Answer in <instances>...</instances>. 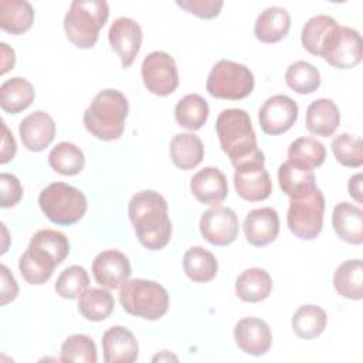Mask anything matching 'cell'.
Returning <instances> with one entry per match:
<instances>
[{
    "label": "cell",
    "mask_w": 363,
    "mask_h": 363,
    "mask_svg": "<svg viewBox=\"0 0 363 363\" xmlns=\"http://www.w3.org/2000/svg\"><path fill=\"white\" fill-rule=\"evenodd\" d=\"M34 86L26 78L14 77L0 86V106L7 113H18L34 101Z\"/></svg>",
    "instance_id": "obj_29"
},
{
    "label": "cell",
    "mask_w": 363,
    "mask_h": 363,
    "mask_svg": "<svg viewBox=\"0 0 363 363\" xmlns=\"http://www.w3.org/2000/svg\"><path fill=\"white\" fill-rule=\"evenodd\" d=\"M89 277L84 267L81 265H71L67 267L55 282V292L64 299H75L88 289Z\"/></svg>",
    "instance_id": "obj_40"
},
{
    "label": "cell",
    "mask_w": 363,
    "mask_h": 363,
    "mask_svg": "<svg viewBox=\"0 0 363 363\" xmlns=\"http://www.w3.org/2000/svg\"><path fill=\"white\" fill-rule=\"evenodd\" d=\"M20 138L30 152L44 150L55 136V122L44 111H35L27 115L18 126Z\"/></svg>",
    "instance_id": "obj_21"
},
{
    "label": "cell",
    "mask_w": 363,
    "mask_h": 363,
    "mask_svg": "<svg viewBox=\"0 0 363 363\" xmlns=\"http://www.w3.org/2000/svg\"><path fill=\"white\" fill-rule=\"evenodd\" d=\"M176 4L190 14L210 20L220 14L224 3L221 0H177Z\"/></svg>",
    "instance_id": "obj_43"
},
{
    "label": "cell",
    "mask_w": 363,
    "mask_h": 363,
    "mask_svg": "<svg viewBox=\"0 0 363 363\" xmlns=\"http://www.w3.org/2000/svg\"><path fill=\"white\" fill-rule=\"evenodd\" d=\"M23 199V187L20 180L10 173L0 174V206L9 208Z\"/></svg>",
    "instance_id": "obj_44"
},
{
    "label": "cell",
    "mask_w": 363,
    "mask_h": 363,
    "mask_svg": "<svg viewBox=\"0 0 363 363\" xmlns=\"http://www.w3.org/2000/svg\"><path fill=\"white\" fill-rule=\"evenodd\" d=\"M102 352L106 363H133L139 357V345L125 326H112L102 335Z\"/></svg>",
    "instance_id": "obj_19"
},
{
    "label": "cell",
    "mask_w": 363,
    "mask_h": 363,
    "mask_svg": "<svg viewBox=\"0 0 363 363\" xmlns=\"http://www.w3.org/2000/svg\"><path fill=\"white\" fill-rule=\"evenodd\" d=\"M254 84V75L248 67L231 60H220L207 77L206 89L214 98L238 101L252 92Z\"/></svg>",
    "instance_id": "obj_7"
},
{
    "label": "cell",
    "mask_w": 363,
    "mask_h": 363,
    "mask_svg": "<svg viewBox=\"0 0 363 363\" xmlns=\"http://www.w3.org/2000/svg\"><path fill=\"white\" fill-rule=\"evenodd\" d=\"M119 302L129 315L157 320L169 309V294L155 281L128 279L121 285Z\"/></svg>",
    "instance_id": "obj_5"
},
{
    "label": "cell",
    "mask_w": 363,
    "mask_h": 363,
    "mask_svg": "<svg viewBox=\"0 0 363 363\" xmlns=\"http://www.w3.org/2000/svg\"><path fill=\"white\" fill-rule=\"evenodd\" d=\"M0 48H1V55H3L0 74L4 75L7 71L13 69L14 62H16V54H14V50L10 48L6 43H1V44H0Z\"/></svg>",
    "instance_id": "obj_47"
},
{
    "label": "cell",
    "mask_w": 363,
    "mask_h": 363,
    "mask_svg": "<svg viewBox=\"0 0 363 363\" xmlns=\"http://www.w3.org/2000/svg\"><path fill=\"white\" fill-rule=\"evenodd\" d=\"M58 265L52 255L33 244L28 245L18 261V269L23 278L31 285H43L47 282Z\"/></svg>",
    "instance_id": "obj_22"
},
{
    "label": "cell",
    "mask_w": 363,
    "mask_h": 363,
    "mask_svg": "<svg viewBox=\"0 0 363 363\" xmlns=\"http://www.w3.org/2000/svg\"><path fill=\"white\" fill-rule=\"evenodd\" d=\"M30 244L37 245L47 251L50 255H52L58 264H61L69 254V242L68 238L57 230L44 228L37 231L31 240Z\"/></svg>",
    "instance_id": "obj_42"
},
{
    "label": "cell",
    "mask_w": 363,
    "mask_h": 363,
    "mask_svg": "<svg viewBox=\"0 0 363 363\" xmlns=\"http://www.w3.org/2000/svg\"><path fill=\"white\" fill-rule=\"evenodd\" d=\"M142 28L130 17L116 18L108 31V38L112 50L119 55L122 68H129L142 45Z\"/></svg>",
    "instance_id": "obj_13"
},
{
    "label": "cell",
    "mask_w": 363,
    "mask_h": 363,
    "mask_svg": "<svg viewBox=\"0 0 363 363\" xmlns=\"http://www.w3.org/2000/svg\"><path fill=\"white\" fill-rule=\"evenodd\" d=\"M247 241L254 247H264L275 241L279 233V216L272 207L251 210L242 224Z\"/></svg>",
    "instance_id": "obj_18"
},
{
    "label": "cell",
    "mask_w": 363,
    "mask_h": 363,
    "mask_svg": "<svg viewBox=\"0 0 363 363\" xmlns=\"http://www.w3.org/2000/svg\"><path fill=\"white\" fill-rule=\"evenodd\" d=\"M62 362H79V363H95L98 360L96 346L94 340L82 333L71 335L65 339L61 346Z\"/></svg>",
    "instance_id": "obj_41"
},
{
    "label": "cell",
    "mask_w": 363,
    "mask_h": 363,
    "mask_svg": "<svg viewBox=\"0 0 363 363\" xmlns=\"http://www.w3.org/2000/svg\"><path fill=\"white\" fill-rule=\"evenodd\" d=\"M347 190L352 199H354L357 203H362V173H357L349 179Z\"/></svg>",
    "instance_id": "obj_48"
},
{
    "label": "cell",
    "mask_w": 363,
    "mask_h": 363,
    "mask_svg": "<svg viewBox=\"0 0 363 363\" xmlns=\"http://www.w3.org/2000/svg\"><path fill=\"white\" fill-rule=\"evenodd\" d=\"M291 28L289 13L279 6L267 7L255 20L254 34L257 40L265 44H274L286 37Z\"/></svg>",
    "instance_id": "obj_24"
},
{
    "label": "cell",
    "mask_w": 363,
    "mask_h": 363,
    "mask_svg": "<svg viewBox=\"0 0 363 363\" xmlns=\"http://www.w3.org/2000/svg\"><path fill=\"white\" fill-rule=\"evenodd\" d=\"M296 119V102L282 94L269 96L258 111V121L262 132L272 136L289 130Z\"/></svg>",
    "instance_id": "obj_11"
},
{
    "label": "cell",
    "mask_w": 363,
    "mask_h": 363,
    "mask_svg": "<svg viewBox=\"0 0 363 363\" xmlns=\"http://www.w3.org/2000/svg\"><path fill=\"white\" fill-rule=\"evenodd\" d=\"M363 57V41L357 30L340 26L336 40L323 60L339 69L356 67Z\"/></svg>",
    "instance_id": "obj_17"
},
{
    "label": "cell",
    "mask_w": 363,
    "mask_h": 363,
    "mask_svg": "<svg viewBox=\"0 0 363 363\" xmlns=\"http://www.w3.org/2000/svg\"><path fill=\"white\" fill-rule=\"evenodd\" d=\"M48 163L51 169L60 174L75 176L84 169L85 156L77 145L71 142H60L51 149Z\"/></svg>",
    "instance_id": "obj_37"
},
{
    "label": "cell",
    "mask_w": 363,
    "mask_h": 363,
    "mask_svg": "<svg viewBox=\"0 0 363 363\" xmlns=\"http://www.w3.org/2000/svg\"><path fill=\"white\" fill-rule=\"evenodd\" d=\"M190 190L200 203L218 207L228 194V184L220 169L204 167L191 177Z\"/></svg>",
    "instance_id": "obj_20"
},
{
    "label": "cell",
    "mask_w": 363,
    "mask_h": 363,
    "mask_svg": "<svg viewBox=\"0 0 363 363\" xmlns=\"http://www.w3.org/2000/svg\"><path fill=\"white\" fill-rule=\"evenodd\" d=\"M315 182L313 170L295 166L288 160L278 169L279 187L289 199H296L309 193L316 187Z\"/></svg>",
    "instance_id": "obj_30"
},
{
    "label": "cell",
    "mask_w": 363,
    "mask_h": 363,
    "mask_svg": "<svg viewBox=\"0 0 363 363\" xmlns=\"http://www.w3.org/2000/svg\"><path fill=\"white\" fill-rule=\"evenodd\" d=\"M216 132L223 152L234 167L251 160H265L258 149L251 118L244 109H223L216 121Z\"/></svg>",
    "instance_id": "obj_2"
},
{
    "label": "cell",
    "mask_w": 363,
    "mask_h": 363,
    "mask_svg": "<svg viewBox=\"0 0 363 363\" xmlns=\"http://www.w3.org/2000/svg\"><path fill=\"white\" fill-rule=\"evenodd\" d=\"M325 159V145L313 138H298L288 147V162L303 169H316L323 164Z\"/></svg>",
    "instance_id": "obj_34"
},
{
    "label": "cell",
    "mask_w": 363,
    "mask_h": 363,
    "mask_svg": "<svg viewBox=\"0 0 363 363\" xmlns=\"http://www.w3.org/2000/svg\"><path fill=\"white\" fill-rule=\"evenodd\" d=\"M140 68L146 89L155 95L167 96L179 86L176 61L164 51H152L147 54Z\"/></svg>",
    "instance_id": "obj_9"
},
{
    "label": "cell",
    "mask_w": 363,
    "mask_h": 363,
    "mask_svg": "<svg viewBox=\"0 0 363 363\" xmlns=\"http://www.w3.org/2000/svg\"><path fill=\"white\" fill-rule=\"evenodd\" d=\"M1 271V284H0V296H1V305H7L9 302L14 301L17 294H18V285L14 279V277L11 275V272L9 271V268L1 264L0 267Z\"/></svg>",
    "instance_id": "obj_45"
},
{
    "label": "cell",
    "mask_w": 363,
    "mask_h": 363,
    "mask_svg": "<svg viewBox=\"0 0 363 363\" xmlns=\"http://www.w3.org/2000/svg\"><path fill=\"white\" fill-rule=\"evenodd\" d=\"M113 308V296L108 289L104 288H88L79 295L78 299L79 313L91 322L105 320L111 316Z\"/></svg>",
    "instance_id": "obj_32"
},
{
    "label": "cell",
    "mask_w": 363,
    "mask_h": 363,
    "mask_svg": "<svg viewBox=\"0 0 363 363\" xmlns=\"http://www.w3.org/2000/svg\"><path fill=\"white\" fill-rule=\"evenodd\" d=\"M108 17L109 7L104 0L72 1L64 17L67 38L78 48H92Z\"/></svg>",
    "instance_id": "obj_4"
},
{
    "label": "cell",
    "mask_w": 363,
    "mask_h": 363,
    "mask_svg": "<svg viewBox=\"0 0 363 363\" xmlns=\"http://www.w3.org/2000/svg\"><path fill=\"white\" fill-rule=\"evenodd\" d=\"M1 129H3V136H1V150H0V163L6 164L10 160H13L17 146H16V140L11 135V132L9 130L7 125L4 122H1Z\"/></svg>",
    "instance_id": "obj_46"
},
{
    "label": "cell",
    "mask_w": 363,
    "mask_h": 363,
    "mask_svg": "<svg viewBox=\"0 0 363 363\" xmlns=\"http://www.w3.org/2000/svg\"><path fill=\"white\" fill-rule=\"evenodd\" d=\"M128 216L139 242L157 251L167 245L172 237V223L167 214V201L155 190L138 191L128 204Z\"/></svg>",
    "instance_id": "obj_1"
},
{
    "label": "cell",
    "mask_w": 363,
    "mask_h": 363,
    "mask_svg": "<svg viewBox=\"0 0 363 363\" xmlns=\"http://www.w3.org/2000/svg\"><path fill=\"white\" fill-rule=\"evenodd\" d=\"M285 82L296 94L308 95L320 86V74L315 65L301 60L286 68Z\"/></svg>",
    "instance_id": "obj_38"
},
{
    "label": "cell",
    "mask_w": 363,
    "mask_h": 363,
    "mask_svg": "<svg viewBox=\"0 0 363 363\" xmlns=\"http://www.w3.org/2000/svg\"><path fill=\"white\" fill-rule=\"evenodd\" d=\"M363 262L362 259H347L337 265L333 274V286L336 292L347 299H362Z\"/></svg>",
    "instance_id": "obj_31"
},
{
    "label": "cell",
    "mask_w": 363,
    "mask_h": 363,
    "mask_svg": "<svg viewBox=\"0 0 363 363\" xmlns=\"http://www.w3.org/2000/svg\"><path fill=\"white\" fill-rule=\"evenodd\" d=\"M129 104L118 89L98 92L84 112L85 129L99 140H116L122 136Z\"/></svg>",
    "instance_id": "obj_3"
},
{
    "label": "cell",
    "mask_w": 363,
    "mask_h": 363,
    "mask_svg": "<svg viewBox=\"0 0 363 363\" xmlns=\"http://www.w3.org/2000/svg\"><path fill=\"white\" fill-rule=\"evenodd\" d=\"M332 225L339 238L349 244L363 242V211L360 207L342 201L335 206Z\"/></svg>",
    "instance_id": "obj_25"
},
{
    "label": "cell",
    "mask_w": 363,
    "mask_h": 363,
    "mask_svg": "<svg viewBox=\"0 0 363 363\" xmlns=\"http://www.w3.org/2000/svg\"><path fill=\"white\" fill-rule=\"evenodd\" d=\"M272 291L271 275L262 268H248L235 279V295L244 302H261Z\"/></svg>",
    "instance_id": "obj_26"
},
{
    "label": "cell",
    "mask_w": 363,
    "mask_h": 363,
    "mask_svg": "<svg viewBox=\"0 0 363 363\" xmlns=\"http://www.w3.org/2000/svg\"><path fill=\"white\" fill-rule=\"evenodd\" d=\"M265 160H251L235 167L234 187L247 201H262L272 193V182L264 167Z\"/></svg>",
    "instance_id": "obj_10"
},
{
    "label": "cell",
    "mask_w": 363,
    "mask_h": 363,
    "mask_svg": "<svg viewBox=\"0 0 363 363\" xmlns=\"http://www.w3.org/2000/svg\"><path fill=\"white\" fill-rule=\"evenodd\" d=\"M328 315L318 305H302L292 316V330L301 339H315L326 328Z\"/></svg>",
    "instance_id": "obj_35"
},
{
    "label": "cell",
    "mask_w": 363,
    "mask_h": 363,
    "mask_svg": "<svg viewBox=\"0 0 363 363\" xmlns=\"http://www.w3.org/2000/svg\"><path fill=\"white\" fill-rule=\"evenodd\" d=\"M34 23V9L26 0L0 1V27L1 30L18 35L30 30Z\"/></svg>",
    "instance_id": "obj_28"
},
{
    "label": "cell",
    "mask_w": 363,
    "mask_h": 363,
    "mask_svg": "<svg viewBox=\"0 0 363 363\" xmlns=\"http://www.w3.org/2000/svg\"><path fill=\"white\" fill-rule=\"evenodd\" d=\"M323 213L325 197L323 193L315 187L301 197L289 199L286 213L288 228L301 240H313L322 231Z\"/></svg>",
    "instance_id": "obj_8"
},
{
    "label": "cell",
    "mask_w": 363,
    "mask_h": 363,
    "mask_svg": "<svg viewBox=\"0 0 363 363\" xmlns=\"http://www.w3.org/2000/svg\"><path fill=\"white\" fill-rule=\"evenodd\" d=\"M207 118L208 104L199 94H189L176 104L174 119L184 129L197 130L206 123Z\"/></svg>",
    "instance_id": "obj_36"
},
{
    "label": "cell",
    "mask_w": 363,
    "mask_h": 363,
    "mask_svg": "<svg viewBox=\"0 0 363 363\" xmlns=\"http://www.w3.org/2000/svg\"><path fill=\"white\" fill-rule=\"evenodd\" d=\"M339 28L340 26L330 16L318 14L311 17L301 33L303 48L309 54L323 58L336 40Z\"/></svg>",
    "instance_id": "obj_15"
},
{
    "label": "cell",
    "mask_w": 363,
    "mask_h": 363,
    "mask_svg": "<svg viewBox=\"0 0 363 363\" xmlns=\"http://www.w3.org/2000/svg\"><path fill=\"white\" fill-rule=\"evenodd\" d=\"M340 123V113L336 104L328 98H319L309 104L305 115L306 129L322 138L332 136Z\"/></svg>",
    "instance_id": "obj_23"
},
{
    "label": "cell",
    "mask_w": 363,
    "mask_h": 363,
    "mask_svg": "<svg viewBox=\"0 0 363 363\" xmlns=\"http://www.w3.org/2000/svg\"><path fill=\"white\" fill-rule=\"evenodd\" d=\"M200 233L213 245H230L238 235V217L228 207H214L201 214Z\"/></svg>",
    "instance_id": "obj_12"
},
{
    "label": "cell",
    "mask_w": 363,
    "mask_h": 363,
    "mask_svg": "<svg viewBox=\"0 0 363 363\" xmlns=\"http://www.w3.org/2000/svg\"><path fill=\"white\" fill-rule=\"evenodd\" d=\"M92 274L102 288L116 289L129 279L132 274L128 257L118 250H105L92 261Z\"/></svg>",
    "instance_id": "obj_14"
},
{
    "label": "cell",
    "mask_w": 363,
    "mask_h": 363,
    "mask_svg": "<svg viewBox=\"0 0 363 363\" xmlns=\"http://www.w3.org/2000/svg\"><path fill=\"white\" fill-rule=\"evenodd\" d=\"M183 269L193 282H208L218 271L216 257L203 247H191L184 252Z\"/></svg>",
    "instance_id": "obj_33"
},
{
    "label": "cell",
    "mask_w": 363,
    "mask_h": 363,
    "mask_svg": "<svg viewBox=\"0 0 363 363\" xmlns=\"http://www.w3.org/2000/svg\"><path fill=\"white\" fill-rule=\"evenodd\" d=\"M173 164L182 170L199 166L204 157V146L194 133H177L170 140L169 147Z\"/></svg>",
    "instance_id": "obj_27"
},
{
    "label": "cell",
    "mask_w": 363,
    "mask_h": 363,
    "mask_svg": "<svg viewBox=\"0 0 363 363\" xmlns=\"http://www.w3.org/2000/svg\"><path fill=\"white\" fill-rule=\"evenodd\" d=\"M234 340L244 353L251 356H262L272 345V335L267 322L259 318L248 316L235 323Z\"/></svg>",
    "instance_id": "obj_16"
},
{
    "label": "cell",
    "mask_w": 363,
    "mask_h": 363,
    "mask_svg": "<svg viewBox=\"0 0 363 363\" xmlns=\"http://www.w3.org/2000/svg\"><path fill=\"white\" fill-rule=\"evenodd\" d=\"M38 206L51 223L71 225L84 217L88 203L81 190L71 184L55 182L41 190Z\"/></svg>",
    "instance_id": "obj_6"
},
{
    "label": "cell",
    "mask_w": 363,
    "mask_h": 363,
    "mask_svg": "<svg viewBox=\"0 0 363 363\" xmlns=\"http://www.w3.org/2000/svg\"><path fill=\"white\" fill-rule=\"evenodd\" d=\"M330 147L340 164L346 167H360L363 164V143L359 136L340 133L332 139Z\"/></svg>",
    "instance_id": "obj_39"
}]
</instances>
